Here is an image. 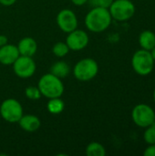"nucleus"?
Here are the masks:
<instances>
[{"label":"nucleus","mask_w":155,"mask_h":156,"mask_svg":"<svg viewBox=\"0 0 155 156\" xmlns=\"http://www.w3.org/2000/svg\"><path fill=\"white\" fill-rule=\"evenodd\" d=\"M25 94L26 97L29 100L32 101H36V100H39L40 97L42 96L38 87H35V86H29L25 90Z\"/></svg>","instance_id":"20"},{"label":"nucleus","mask_w":155,"mask_h":156,"mask_svg":"<svg viewBox=\"0 0 155 156\" xmlns=\"http://www.w3.org/2000/svg\"><path fill=\"white\" fill-rule=\"evenodd\" d=\"M109 11L112 19L124 22L130 20L134 16L136 8L131 0H113L109 7Z\"/></svg>","instance_id":"4"},{"label":"nucleus","mask_w":155,"mask_h":156,"mask_svg":"<svg viewBox=\"0 0 155 156\" xmlns=\"http://www.w3.org/2000/svg\"><path fill=\"white\" fill-rule=\"evenodd\" d=\"M48 111L52 113V114H59L64 111L65 108V104L64 101L59 98H52V99H48Z\"/></svg>","instance_id":"16"},{"label":"nucleus","mask_w":155,"mask_h":156,"mask_svg":"<svg viewBox=\"0 0 155 156\" xmlns=\"http://www.w3.org/2000/svg\"><path fill=\"white\" fill-rule=\"evenodd\" d=\"M145 132L143 133V140L147 144H155V123L153 122L150 126L144 128Z\"/></svg>","instance_id":"19"},{"label":"nucleus","mask_w":155,"mask_h":156,"mask_svg":"<svg viewBox=\"0 0 155 156\" xmlns=\"http://www.w3.org/2000/svg\"><path fill=\"white\" fill-rule=\"evenodd\" d=\"M86 154L88 156H105L106 150L101 144L92 142L86 147Z\"/></svg>","instance_id":"17"},{"label":"nucleus","mask_w":155,"mask_h":156,"mask_svg":"<svg viewBox=\"0 0 155 156\" xmlns=\"http://www.w3.org/2000/svg\"><path fill=\"white\" fill-rule=\"evenodd\" d=\"M16 47L21 56L33 57L37 50V44L36 40L30 37H26L20 39Z\"/></svg>","instance_id":"12"},{"label":"nucleus","mask_w":155,"mask_h":156,"mask_svg":"<svg viewBox=\"0 0 155 156\" xmlns=\"http://www.w3.org/2000/svg\"><path fill=\"white\" fill-rule=\"evenodd\" d=\"M154 123H155V118H154Z\"/></svg>","instance_id":"28"},{"label":"nucleus","mask_w":155,"mask_h":156,"mask_svg":"<svg viewBox=\"0 0 155 156\" xmlns=\"http://www.w3.org/2000/svg\"><path fill=\"white\" fill-rule=\"evenodd\" d=\"M71 2L75 5H83L86 3H88V0H71Z\"/></svg>","instance_id":"25"},{"label":"nucleus","mask_w":155,"mask_h":156,"mask_svg":"<svg viewBox=\"0 0 155 156\" xmlns=\"http://www.w3.org/2000/svg\"><path fill=\"white\" fill-rule=\"evenodd\" d=\"M151 52V55H152V57H153V60L155 61V47L150 51Z\"/></svg>","instance_id":"26"},{"label":"nucleus","mask_w":155,"mask_h":156,"mask_svg":"<svg viewBox=\"0 0 155 156\" xmlns=\"http://www.w3.org/2000/svg\"><path fill=\"white\" fill-rule=\"evenodd\" d=\"M18 123L21 129L28 133H33L37 131L41 125L39 118L32 114L23 115L18 121Z\"/></svg>","instance_id":"13"},{"label":"nucleus","mask_w":155,"mask_h":156,"mask_svg":"<svg viewBox=\"0 0 155 156\" xmlns=\"http://www.w3.org/2000/svg\"><path fill=\"white\" fill-rule=\"evenodd\" d=\"M37 87L41 94L48 99L59 98L64 92V85L61 79L56 77L50 72L43 75L39 79Z\"/></svg>","instance_id":"2"},{"label":"nucleus","mask_w":155,"mask_h":156,"mask_svg":"<svg viewBox=\"0 0 155 156\" xmlns=\"http://www.w3.org/2000/svg\"><path fill=\"white\" fill-rule=\"evenodd\" d=\"M144 156H155V144H148V147L143 152Z\"/></svg>","instance_id":"22"},{"label":"nucleus","mask_w":155,"mask_h":156,"mask_svg":"<svg viewBox=\"0 0 155 156\" xmlns=\"http://www.w3.org/2000/svg\"><path fill=\"white\" fill-rule=\"evenodd\" d=\"M52 51H53V53H54V55L56 57L63 58V57H65L69 53V47H68V45L66 43H64V42H58V43H56L53 46Z\"/></svg>","instance_id":"18"},{"label":"nucleus","mask_w":155,"mask_h":156,"mask_svg":"<svg viewBox=\"0 0 155 156\" xmlns=\"http://www.w3.org/2000/svg\"><path fill=\"white\" fill-rule=\"evenodd\" d=\"M139 44L143 49L151 51L155 47V33L152 30H143L139 36Z\"/></svg>","instance_id":"14"},{"label":"nucleus","mask_w":155,"mask_h":156,"mask_svg":"<svg viewBox=\"0 0 155 156\" xmlns=\"http://www.w3.org/2000/svg\"><path fill=\"white\" fill-rule=\"evenodd\" d=\"M90 38L87 32L84 30L75 29L69 33L66 40V44L69 48L74 51H79L84 49L89 44Z\"/></svg>","instance_id":"10"},{"label":"nucleus","mask_w":155,"mask_h":156,"mask_svg":"<svg viewBox=\"0 0 155 156\" xmlns=\"http://www.w3.org/2000/svg\"><path fill=\"white\" fill-rule=\"evenodd\" d=\"M69 71L70 68L65 61H58L50 68V73L59 79L66 78L69 74Z\"/></svg>","instance_id":"15"},{"label":"nucleus","mask_w":155,"mask_h":156,"mask_svg":"<svg viewBox=\"0 0 155 156\" xmlns=\"http://www.w3.org/2000/svg\"><path fill=\"white\" fill-rule=\"evenodd\" d=\"M16 2V0H0V4L5 6H10L14 5Z\"/></svg>","instance_id":"23"},{"label":"nucleus","mask_w":155,"mask_h":156,"mask_svg":"<svg viewBox=\"0 0 155 156\" xmlns=\"http://www.w3.org/2000/svg\"><path fill=\"white\" fill-rule=\"evenodd\" d=\"M88 2L92 7H103L109 9L113 0H88Z\"/></svg>","instance_id":"21"},{"label":"nucleus","mask_w":155,"mask_h":156,"mask_svg":"<svg viewBox=\"0 0 155 156\" xmlns=\"http://www.w3.org/2000/svg\"><path fill=\"white\" fill-rule=\"evenodd\" d=\"M153 101H154V102H155V89H154V90H153Z\"/></svg>","instance_id":"27"},{"label":"nucleus","mask_w":155,"mask_h":156,"mask_svg":"<svg viewBox=\"0 0 155 156\" xmlns=\"http://www.w3.org/2000/svg\"><path fill=\"white\" fill-rule=\"evenodd\" d=\"M37 65L32 57L19 56L13 63V69L15 74L21 79H28L36 72Z\"/></svg>","instance_id":"8"},{"label":"nucleus","mask_w":155,"mask_h":156,"mask_svg":"<svg viewBox=\"0 0 155 156\" xmlns=\"http://www.w3.org/2000/svg\"><path fill=\"white\" fill-rule=\"evenodd\" d=\"M112 17L108 8L93 7L85 17L86 27L94 33L105 31L111 24Z\"/></svg>","instance_id":"1"},{"label":"nucleus","mask_w":155,"mask_h":156,"mask_svg":"<svg viewBox=\"0 0 155 156\" xmlns=\"http://www.w3.org/2000/svg\"><path fill=\"white\" fill-rule=\"evenodd\" d=\"M1 117L7 122H18L23 116V108L20 102L15 99L5 100L0 106Z\"/></svg>","instance_id":"7"},{"label":"nucleus","mask_w":155,"mask_h":156,"mask_svg":"<svg viewBox=\"0 0 155 156\" xmlns=\"http://www.w3.org/2000/svg\"><path fill=\"white\" fill-rule=\"evenodd\" d=\"M155 112L145 103L137 104L132 112V119L134 124L141 128H146L154 122Z\"/></svg>","instance_id":"6"},{"label":"nucleus","mask_w":155,"mask_h":156,"mask_svg":"<svg viewBox=\"0 0 155 156\" xmlns=\"http://www.w3.org/2000/svg\"><path fill=\"white\" fill-rule=\"evenodd\" d=\"M57 24L65 33H69L78 27V18L76 14L70 9H62L57 16Z\"/></svg>","instance_id":"9"},{"label":"nucleus","mask_w":155,"mask_h":156,"mask_svg":"<svg viewBox=\"0 0 155 156\" xmlns=\"http://www.w3.org/2000/svg\"><path fill=\"white\" fill-rule=\"evenodd\" d=\"M20 56L17 47L12 44H6L0 48V63L3 65H13Z\"/></svg>","instance_id":"11"},{"label":"nucleus","mask_w":155,"mask_h":156,"mask_svg":"<svg viewBox=\"0 0 155 156\" xmlns=\"http://www.w3.org/2000/svg\"><path fill=\"white\" fill-rule=\"evenodd\" d=\"M7 37L5 35H0V48L7 44Z\"/></svg>","instance_id":"24"},{"label":"nucleus","mask_w":155,"mask_h":156,"mask_svg":"<svg viewBox=\"0 0 155 156\" xmlns=\"http://www.w3.org/2000/svg\"><path fill=\"white\" fill-rule=\"evenodd\" d=\"M154 63L151 52L143 48L134 52L132 58V67L140 76H147L151 74L153 70Z\"/></svg>","instance_id":"3"},{"label":"nucleus","mask_w":155,"mask_h":156,"mask_svg":"<svg viewBox=\"0 0 155 156\" xmlns=\"http://www.w3.org/2000/svg\"><path fill=\"white\" fill-rule=\"evenodd\" d=\"M99 72L97 61L90 58H86L78 61L74 67L73 73L77 80L80 81H89L94 79Z\"/></svg>","instance_id":"5"}]
</instances>
